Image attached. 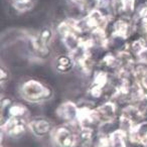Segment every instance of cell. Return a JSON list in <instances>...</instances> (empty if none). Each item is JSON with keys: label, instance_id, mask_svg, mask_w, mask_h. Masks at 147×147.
Segmentation results:
<instances>
[{"label": "cell", "instance_id": "obj_1", "mask_svg": "<svg viewBox=\"0 0 147 147\" xmlns=\"http://www.w3.org/2000/svg\"><path fill=\"white\" fill-rule=\"evenodd\" d=\"M20 95L28 102H40L51 98L53 91L37 80H27L21 85Z\"/></svg>", "mask_w": 147, "mask_h": 147}, {"label": "cell", "instance_id": "obj_2", "mask_svg": "<svg viewBox=\"0 0 147 147\" xmlns=\"http://www.w3.org/2000/svg\"><path fill=\"white\" fill-rule=\"evenodd\" d=\"M53 141L57 147H73L76 143V137L67 127H57L53 130Z\"/></svg>", "mask_w": 147, "mask_h": 147}, {"label": "cell", "instance_id": "obj_3", "mask_svg": "<svg viewBox=\"0 0 147 147\" xmlns=\"http://www.w3.org/2000/svg\"><path fill=\"white\" fill-rule=\"evenodd\" d=\"M131 33V22L129 21L128 17L121 16L118 18L112 26V33L111 36L113 38L126 39Z\"/></svg>", "mask_w": 147, "mask_h": 147}, {"label": "cell", "instance_id": "obj_4", "mask_svg": "<svg viewBox=\"0 0 147 147\" xmlns=\"http://www.w3.org/2000/svg\"><path fill=\"white\" fill-rule=\"evenodd\" d=\"M108 83V74L104 71H97L94 76L93 84L90 88V95L93 98H100L103 94V89Z\"/></svg>", "mask_w": 147, "mask_h": 147}, {"label": "cell", "instance_id": "obj_5", "mask_svg": "<svg viewBox=\"0 0 147 147\" xmlns=\"http://www.w3.org/2000/svg\"><path fill=\"white\" fill-rule=\"evenodd\" d=\"M4 130L9 136L16 137L25 131V124L20 117H10L8 120L5 121Z\"/></svg>", "mask_w": 147, "mask_h": 147}, {"label": "cell", "instance_id": "obj_6", "mask_svg": "<svg viewBox=\"0 0 147 147\" xmlns=\"http://www.w3.org/2000/svg\"><path fill=\"white\" fill-rule=\"evenodd\" d=\"M57 113L61 119L65 121H73L78 118L79 108L71 102H65L57 108Z\"/></svg>", "mask_w": 147, "mask_h": 147}, {"label": "cell", "instance_id": "obj_7", "mask_svg": "<svg viewBox=\"0 0 147 147\" xmlns=\"http://www.w3.org/2000/svg\"><path fill=\"white\" fill-rule=\"evenodd\" d=\"M96 113L98 115L99 121L105 123L111 122L116 115V106H115L114 103L107 102L103 104L102 106L98 107L96 109Z\"/></svg>", "mask_w": 147, "mask_h": 147}, {"label": "cell", "instance_id": "obj_8", "mask_svg": "<svg viewBox=\"0 0 147 147\" xmlns=\"http://www.w3.org/2000/svg\"><path fill=\"white\" fill-rule=\"evenodd\" d=\"M29 128L36 136H45L53 130V125L47 119H34L29 123Z\"/></svg>", "mask_w": 147, "mask_h": 147}, {"label": "cell", "instance_id": "obj_9", "mask_svg": "<svg viewBox=\"0 0 147 147\" xmlns=\"http://www.w3.org/2000/svg\"><path fill=\"white\" fill-rule=\"evenodd\" d=\"M134 130L131 135L132 142L147 147V122H141L134 126Z\"/></svg>", "mask_w": 147, "mask_h": 147}, {"label": "cell", "instance_id": "obj_10", "mask_svg": "<svg viewBox=\"0 0 147 147\" xmlns=\"http://www.w3.org/2000/svg\"><path fill=\"white\" fill-rule=\"evenodd\" d=\"M76 63L74 61V59L71 57V55H59L55 59V69L59 73L65 74L69 73V71L73 69V67H75Z\"/></svg>", "mask_w": 147, "mask_h": 147}, {"label": "cell", "instance_id": "obj_11", "mask_svg": "<svg viewBox=\"0 0 147 147\" xmlns=\"http://www.w3.org/2000/svg\"><path fill=\"white\" fill-rule=\"evenodd\" d=\"M136 0H115V7L117 12L121 13L122 16H128L134 11Z\"/></svg>", "mask_w": 147, "mask_h": 147}, {"label": "cell", "instance_id": "obj_12", "mask_svg": "<svg viewBox=\"0 0 147 147\" xmlns=\"http://www.w3.org/2000/svg\"><path fill=\"white\" fill-rule=\"evenodd\" d=\"M109 139H110V147H126L125 133L122 130H117L111 133Z\"/></svg>", "mask_w": 147, "mask_h": 147}, {"label": "cell", "instance_id": "obj_13", "mask_svg": "<svg viewBox=\"0 0 147 147\" xmlns=\"http://www.w3.org/2000/svg\"><path fill=\"white\" fill-rule=\"evenodd\" d=\"M147 49V45L145 39L139 38L134 40L130 45V53L133 55H137V57H140V55Z\"/></svg>", "mask_w": 147, "mask_h": 147}, {"label": "cell", "instance_id": "obj_14", "mask_svg": "<svg viewBox=\"0 0 147 147\" xmlns=\"http://www.w3.org/2000/svg\"><path fill=\"white\" fill-rule=\"evenodd\" d=\"M71 1L82 9H87L90 11L94 8H97L103 0H71Z\"/></svg>", "mask_w": 147, "mask_h": 147}, {"label": "cell", "instance_id": "obj_15", "mask_svg": "<svg viewBox=\"0 0 147 147\" xmlns=\"http://www.w3.org/2000/svg\"><path fill=\"white\" fill-rule=\"evenodd\" d=\"M38 38L40 39L41 42H43L45 45H49V43L51 42L53 37V32L49 27H43L38 33Z\"/></svg>", "mask_w": 147, "mask_h": 147}, {"label": "cell", "instance_id": "obj_16", "mask_svg": "<svg viewBox=\"0 0 147 147\" xmlns=\"http://www.w3.org/2000/svg\"><path fill=\"white\" fill-rule=\"evenodd\" d=\"M25 112H26V109L19 104L11 105L8 108V114L10 117H21L24 115Z\"/></svg>", "mask_w": 147, "mask_h": 147}, {"label": "cell", "instance_id": "obj_17", "mask_svg": "<svg viewBox=\"0 0 147 147\" xmlns=\"http://www.w3.org/2000/svg\"><path fill=\"white\" fill-rule=\"evenodd\" d=\"M93 130L92 128L90 127H84L81 132L80 135V139H81V142H82L83 145H88L89 143L92 141L93 138Z\"/></svg>", "mask_w": 147, "mask_h": 147}, {"label": "cell", "instance_id": "obj_18", "mask_svg": "<svg viewBox=\"0 0 147 147\" xmlns=\"http://www.w3.org/2000/svg\"><path fill=\"white\" fill-rule=\"evenodd\" d=\"M33 6V3L31 0H27V1H21V2H13V7L16 10L20 11V12H24L29 9H31Z\"/></svg>", "mask_w": 147, "mask_h": 147}, {"label": "cell", "instance_id": "obj_19", "mask_svg": "<svg viewBox=\"0 0 147 147\" xmlns=\"http://www.w3.org/2000/svg\"><path fill=\"white\" fill-rule=\"evenodd\" d=\"M135 78L138 80V83L143 88V90L147 91V71H144V73H142V74H140V75L135 76Z\"/></svg>", "mask_w": 147, "mask_h": 147}, {"label": "cell", "instance_id": "obj_20", "mask_svg": "<svg viewBox=\"0 0 147 147\" xmlns=\"http://www.w3.org/2000/svg\"><path fill=\"white\" fill-rule=\"evenodd\" d=\"M4 78L7 80V78H8V71H7L6 69H4V67H1V78H0L1 83L4 82Z\"/></svg>", "mask_w": 147, "mask_h": 147}, {"label": "cell", "instance_id": "obj_21", "mask_svg": "<svg viewBox=\"0 0 147 147\" xmlns=\"http://www.w3.org/2000/svg\"><path fill=\"white\" fill-rule=\"evenodd\" d=\"M13 2H21V1H27V0H12Z\"/></svg>", "mask_w": 147, "mask_h": 147}, {"label": "cell", "instance_id": "obj_22", "mask_svg": "<svg viewBox=\"0 0 147 147\" xmlns=\"http://www.w3.org/2000/svg\"><path fill=\"white\" fill-rule=\"evenodd\" d=\"M146 34H147V33H146Z\"/></svg>", "mask_w": 147, "mask_h": 147}]
</instances>
